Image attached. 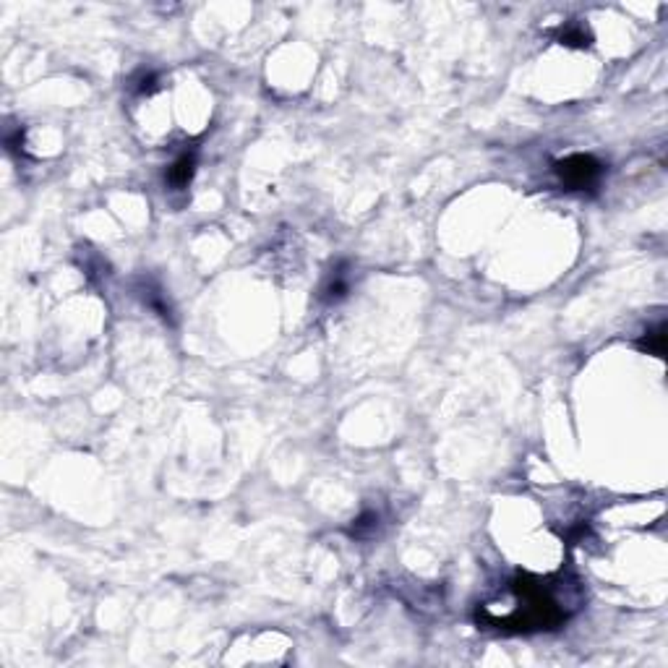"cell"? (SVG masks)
I'll use <instances>...</instances> for the list:
<instances>
[{"mask_svg":"<svg viewBox=\"0 0 668 668\" xmlns=\"http://www.w3.org/2000/svg\"><path fill=\"white\" fill-rule=\"evenodd\" d=\"M639 345L645 347L647 353H653V355H658V358H663V350H666V327H658V329H653V332H647V337L639 342Z\"/></svg>","mask_w":668,"mask_h":668,"instance_id":"cell-4","label":"cell"},{"mask_svg":"<svg viewBox=\"0 0 668 668\" xmlns=\"http://www.w3.org/2000/svg\"><path fill=\"white\" fill-rule=\"evenodd\" d=\"M585 39H587V37H585L582 26H569V29L561 31V42H567V45H580V47H582V45H587Z\"/></svg>","mask_w":668,"mask_h":668,"instance_id":"cell-6","label":"cell"},{"mask_svg":"<svg viewBox=\"0 0 668 668\" xmlns=\"http://www.w3.org/2000/svg\"><path fill=\"white\" fill-rule=\"evenodd\" d=\"M347 292V279L342 277V272H337V274L332 277L329 284L324 287V298L327 300H339L342 295Z\"/></svg>","mask_w":668,"mask_h":668,"instance_id":"cell-5","label":"cell"},{"mask_svg":"<svg viewBox=\"0 0 668 668\" xmlns=\"http://www.w3.org/2000/svg\"><path fill=\"white\" fill-rule=\"evenodd\" d=\"M512 590L520 598L523 606L512 611L509 616L491 619L496 630L509 632H533V630H553L567 619V611L559 606V600L553 598L548 585L543 580L530 575H520L512 582Z\"/></svg>","mask_w":668,"mask_h":668,"instance_id":"cell-1","label":"cell"},{"mask_svg":"<svg viewBox=\"0 0 668 668\" xmlns=\"http://www.w3.org/2000/svg\"><path fill=\"white\" fill-rule=\"evenodd\" d=\"M193 173H196V154H180L175 162H173V168L168 170V180L170 185H175V188H185V185L191 183Z\"/></svg>","mask_w":668,"mask_h":668,"instance_id":"cell-3","label":"cell"},{"mask_svg":"<svg viewBox=\"0 0 668 668\" xmlns=\"http://www.w3.org/2000/svg\"><path fill=\"white\" fill-rule=\"evenodd\" d=\"M600 173H603V165L595 157H590V154H572L567 160L556 162V175L572 191L590 188L600 178Z\"/></svg>","mask_w":668,"mask_h":668,"instance_id":"cell-2","label":"cell"}]
</instances>
